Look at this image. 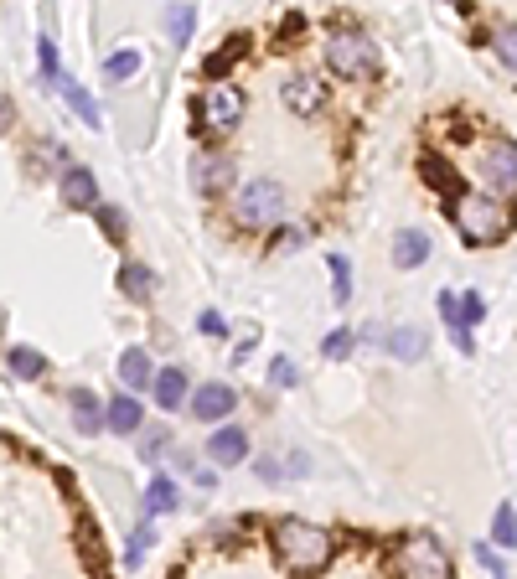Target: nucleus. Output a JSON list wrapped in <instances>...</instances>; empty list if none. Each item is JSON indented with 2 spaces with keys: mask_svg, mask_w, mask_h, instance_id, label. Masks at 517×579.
<instances>
[{
  "mask_svg": "<svg viewBox=\"0 0 517 579\" xmlns=\"http://www.w3.org/2000/svg\"><path fill=\"white\" fill-rule=\"evenodd\" d=\"M275 554L295 574H316L331 559V533L306 523V517H280V523H275Z\"/></svg>",
  "mask_w": 517,
  "mask_h": 579,
  "instance_id": "obj_1",
  "label": "nucleus"
},
{
  "mask_svg": "<svg viewBox=\"0 0 517 579\" xmlns=\"http://www.w3.org/2000/svg\"><path fill=\"white\" fill-rule=\"evenodd\" d=\"M450 218H455V228H461L471 243H497V238L512 233V212L497 197H486V192L450 197Z\"/></svg>",
  "mask_w": 517,
  "mask_h": 579,
  "instance_id": "obj_2",
  "label": "nucleus"
},
{
  "mask_svg": "<svg viewBox=\"0 0 517 579\" xmlns=\"http://www.w3.org/2000/svg\"><path fill=\"white\" fill-rule=\"evenodd\" d=\"M326 63L342 78H373L378 73V47H373L368 32H357V26H337V32L326 37Z\"/></svg>",
  "mask_w": 517,
  "mask_h": 579,
  "instance_id": "obj_3",
  "label": "nucleus"
},
{
  "mask_svg": "<svg viewBox=\"0 0 517 579\" xmlns=\"http://www.w3.org/2000/svg\"><path fill=\"white\" fill-rule=\"evenodd\" d=\"M399 574L404 579H450V554L435 533H414L399 548Z\"/></svg>",
  "mask_w": 517,
  "mask_h": 579,
  "instance_id": "obj_4",
  "label": "nucleus"
},
{
  "mask_svg": "<svg viewBox=\"0 0 517 579\" xmlns=\"http://www.w3.org/2000/svg\"><path fill=\"white\" fill-rule=\"evenodd\" d=\"M285 218V187L280 181H249V187L238 192V223H249V228H275Z\"/></svg>",
  "mask_w": 517,
  "mask_h": 579,
  "instance_id": "obj_5",
  "label": "nucleus"
},
{
  "mask_svg": "<svg viewBox=\"0 0 517 579\" xmlns=\"http://www.w3.org/2000/svg\"><path fill=\"white\" fill-rule=\"evenodd\" d=\"M476 171L492 192H517V145L512 140H481L476 145Z\"/></svg>",
  "mask_w": 517,
  "mask_h": 579,
  "instance_id": "obj_6",
  "label": "nucleus"
},
{
  "mask_svg": "<svg viewBox=\"0 0 517 579\" xmlns=\"http://www.w3.org/2000/svg\"><path fill=\"white\" fill-rule=\"evenodd\" d=\"M243 119V88H233V83H212L207 94H202V130L207 135H223V130H233Z\"/></svg>",
  "mask_w": 517,
  "mask_h": 579,
  "instance_id": "obj_7",
  "label": "nucleus"
},
{
  "mask_svg": "<svg viewBox=\"0 0 517 579\" xmlns=\"http://www.w3.org/2000/svg\"><path fill=\"white\" fill-rule=\"evenodd\" d=\"M192 419H202V424H218V419H228L233 414V404H238V393H233V383H202V388H192Z\"/></svg>",
  "mask_w": 517,
  "mask_h": 579,
  "instance_id": "obj_8",
  "label": "nucleus"
},
{
  "mask_svg": "<svg viewBox=\"0 0 517 579\" xmlns=\"http://www.w3.org/2000/svg\"><path fill=\"white\" fill-rule=\"evenodd\" d=\"M156 362H150V352L145 347H125L119 352V383H125L130 393H140V388H156Z\"/></svg>",
  "mask_w": 517,
  "mask_h": 579,
  "instance_id": "obj_9",
  "label": "nucleus"
},
{
  "mask_svg": "<svg viewBox=\"0 0 517 579\" xmlns=\"http://www.w3.org/2000/svg\"><path fill=\"white\" fill-rule=\"evenodd\" d=\"M192 181H197V192H223L228 181H233V161L228 156H218V150H202V156L192 161Z\"/></svg>",
  "mask_w": 517,
  "mask_h": 579,
  "instance_id": "obj_10",
  "label": "nucleus"
},
{
  "mask_svg": "<svg viewBox=\"0 0 517 579\" xmlns=\"http://www.w3.org/2000/svg\"><path fill=\"white\" fill-rule=\"evenodd\" d=\"M57 187H63V202H68V207H78V212L99 207V181H94V171L68 166L63 176H57Z\"/></svg>",
  "mask_w": 517,
  "mask_h": 579,
  "instance_id": "obj_11",
  "label": "nucleus"
},
{
  "mask_svg": "<svg viewBox=\"0 0 517 579\" xmlns=\"http://www.w3.org/2000/svg\"><path fill=\"white\" fill-rule=\"evenodd\" d=\"M207 455L218 466H238L243 455H249V435L238 430V424H228V430H212V440H207Z\"/></svg>",
  "mask_w": 517,
  "mask_h": 579,
  "instance_id": "obj_12",
  "label": "nucleus"
},
{
  "mask_svg": "<svg viewBox=\"0 0 517 579\" xmlns=\"http://www.w3.org/2000/svg\"><path fill=\"white\" fill-rule=\"evenodd\" d=\"M285 104H290L295 114H316V109L326 104V88H321V78H306V73H300V78H290V83H285Z\"/></svg>",
  "mask_w": 517,
  "mask_h": 579,
  "instance_id": "obj_13",
  "label": "nucleus"
},
{
  "mask_svg": "<svg viewBox=\"0 0 517 579\" xmlns=\"http://www.w3.org/2000/svg\"><path fill=\"white\" fill-rule=\"evenodd\" d=\"M424 254H430V238H424L419 228H399V233H393V264H399V269H419Z\"/></svg>",
  "mask_w": 517,
  "mask_h": 579,
  "instance_id": "obj_14",
  "label": "nucleus"
},
{
  "mask_svg": "<svg viewBox=\"0 0 517 579\" xmlns=\"http://www.w3.org/2000/svg\"><path fill=\"white\" fill-rule=\"evenodd\" d=\"M150 393H156L161 409H181V404L192 399V393H187V373H181V368H161V373H156V388H150Z\"/></svg>",
  "mask_w": 517,
  "mask_h": 579,
  "instance_id": "obj_15",
  "label": "nucleus"
},
{
  "mask_svg": "<svg viewBox=\"0 0 517 579\" xmlns=\"http://www.w3.org/2000/svg\"><path fill=\"white\" fill-rule=\"evenodd\" d=\"M68 404H73V424H78V430H83V435H99L104 404L94 399V393H88V388H73V393H68Z\"/></svg>",
  "mask_w": 517,
  "mask_h": 579,
  "instance_id": "obj_16",
  "label": "nucleus"
},
{
  "mask_svg": "<svg viewBox=\"0 0 517 579\" xmlns=\"http://www.w3.org/2000/svg\"><path fill=\"white\" fill-rule=\"evenodd\" d=\"M104 414H109L104 424H109L114 435H135V430H140V419H145V414H140V404L130 399V393H119V399H109V409H104Z\"/></svg>",
  "mask_w": 517,
  "mask_h": 579,
  "instance_id": "obj_17",
  "label": "nucleus"
},
{
  "mask_svg": "<svg viewBox=\"0 0 517 579\" xmlns=\"http://www.w3.org/2000/svg\"><path fill=\"white\" fill-rule=\"evenodd\" d=\"M424 347H430V342H424L419 326H393V331H388V352L399 357V362H419Z\"/></svg>",
  "mask_w": 517,
  "mask_h": 579,
  "instance_id": "obj_18",
  "label": "nucleus"
},
{
  "mask_svg": "<svg viewBox=\"0 0 517 579\" xmlns=\"http://www.w3.org/2000/svg\"><path fill=\"white\" fill-rule=\"evenodd\" d=\"M119 290H125L130 300H150V295H156V269H145V264H125V269H119Z\"/></svg>",
  "mask_w": 517,
  "mask_h": 579,
  "instance_id": "obj_19",
  "label": "nucleus"
},
{
  "mask_svg": "<svg viewBox=\"0 0 517 579\" xmlns=\"http://www.w3.org/2000/svg\"><path fill=\"white\" fill-rule=\"evenodd\" d=\"M57 88H63V99H68V104H73V109L88 119V125H99V104L88 99V88H83L78 78H68V73H63V78H57Z\"/></svg>",
  "mask_w": 517,
  "mask_h": 579,
  "instance_id": "obj_20",
  "label": "nucleus"
},
{
  "mask_svg": "<svg viewBox=\"0 0 517 579\" xmlns=\"http://www.w3.org/2000/svg\"><path fill=\"white\" fill-rule=\"evenodd\" d=\"M171 507H176V486H171L166 476H156V481H150V492H145V512L161 517V512H171Z\"/></svg>",
  "mask_w": 517,
  "mask_h": 579,
  "instance_id": "obj_21",
  "label": "nucleus"
},
{
  "mask_svg": "<svg viewBox=\"0 0 517 579\" xmlns=\"http://www.w3.org/2000/svg\"><path fill=\"white\" fill-rule=\"evenodd\" d=\"M492 543H497V548H517V512H512L507 502H502L497 517H492Z\"/></svg>",
  "mask_w": 517,
  "mask_h": 579,
  "instance_id": "obj_22",
  "label": "nucleus"
},
{
  "mask_svg": "<svg viewBox=\"0 0 517 579\" xmlns=\"http://www.w3.org/2000/svg\"><path fill=\"white\" fill-rule=\"evenodd\" d=\"M11 373H21V378H42V373H47V357L32 352V347H11Z\"/></svg>",
  "mask_w": 517,
  "mask_h": 579,
  "instance_id": "obj_23",
  "label": "nucleus"
},
{
  "mask_svg": "<svg viewBox=\"0 0 517 579\" xmlns=\"http://www.w3.org/2000/svg\"><path fill=\"white\" fill-rule=\"evenodd\" d=\"M130 73H140V52H135V47L104 57V78H130Z\"/></svg>",
  "mask_w": 517,
  "mask_h": 579,
  "instance_id": "obj_24",
  "label": "nucleus"
},
{
  "mask_svg": "<svg viewBox=\"0 0 517 579\" xmlns=\"http://www.w3.org/2000/svg\"><path fill=\"white\" fill-rule=\"evenodd\" d=\"M492 42H497V57H502V63H507L512 73H517V21H502Z\"/></svg>",
  "mask_w": 517,
  "mask_h": 579,
  "instance_id": "obj_25",
  "label": "nucleus"
},
{
  "mask_svg": "<svg viewBox=\"0 0 517 579\" xmlns=\"http://www.w3.org/2000/svg\"><path fill=\"white\" fill-rule=\"evenodd\" d=\"M352 347H357V337H352L347 326H337V331H331V337L321 342V352H326L331 362H347V357H352Z\"/></svg>",
  "mask_w": 517,
  "mask_h": 579,
  "instance_id": "obj_26",
  "label": "nucleus"
},
{
  "mask_svg": "<svg viewBox=\"0 0 517 579\" xmlns=\"http://www.w3.org/2000/svg\"><path fill=\"white\" fill-rule=\"evenodd\" d=\"M331 285H337V295H331V300H337V306H347V300H352V269H347L342 254H331Z\"/></svg>",
  "mask_w": 517,
  "mask_h": 579,
  "instance_id": "obj_27",
  "label": "nucleus"
},
{
  "mask_svg": "<svg viewBox=\"0 0 517 579\" xmlns=\"http://www.w3.org/2000/svg\"><path fill=\"white\" fill-rule=\"evenodd\" d=\"M166 26H171L176 42H187L192 26H197V11H192V6H171V11H166Z\"/></svg>",
  "mask_w": 517,
  "mask_h": 579,
  "instance_id": "obj_28",
  "label": "nucleus"
},
{
  "mask_svg": "<svg viewBox=\"0 0 517 579\" xmlns=\"http://www.w3.org/2000/svg\"><path fill=\"white\" fill-rule=\"evenodd\" d=\"M150 543H156V528H150V523H145V528H135V538H130V548H125V564H130V569L150 554Z\"/></svg>",
  "mask_w": 517,
  "mask_h": 579,
  "instance_id": "obj_29",
  "label": "nucleus"
},
{
  "mask_svg": "<svg viewBox=\"0 0 517 579\" xmlns=\"http://www.w3.org/2000/svg\"><path fill=\"white\" fill-rule=\"evenodd\" d=\"M269 383H275V388H295V383H300L295 362H290V357H269Z\"/></svg>",
  "mask_w": 517,
  "mask_h": 579,
  "instance_id": "obj_30",
  "label": "nucleus"
},
{
  "mask_svg": "<svg viewBox=\"0 0 517 579\" xmlns=\"http://www.w3.org/2000/svg\"><path fill=\"white\" fill-rule=\"evenodd\" d=\"M166 445H171V435L161 430V424H156V430H145V435H140V455H145V461H156V455H161Z\"/></svg>",
  "mask_w": 517,
  "mask_h": 579,
  "instance_id": "obj_31",
  "label": "nucleus"
},
{
  "mask_svg": "<svg viewBox=\"0 0 517 579\" xmlns=\"http://www.w3.org/2000/svg\"><path fill=\"white\" fill-rule=\"evenodd\" d=\"M481 316H486V300H481V295L471 290V295L461 300V331H471V326H476Z\"/></svg>",
  "mask_w": 517,
  "mask_h": 579,
  "instance_id": "obj_32",
  "label": "nucleus"
},
{
  "mask_svg": "<svg viewBox=\"0 0 517 579\" xmlns=\"http://www.w3.org/2000/svg\"><path fill=\"white\" fill-rule=\"evenodd\" d=\"M99 223L109 228V238H114V243L125 238V228H130V223H125V212H119V207H104V212H99Z\"/></svg>",
  "mask_w": 517,
  "mask_h": 579,
  "instance_id": "obj_33",
  "label": "nucleus"
},
{
  "mask_svg": "<svg viewBox=\"0 0 517 579\" xmlns=\"http://www.w3.org/2000/svg\"><path fill=\"white\" fill-rule=\"evenodd\" d=\"M440 316L450 321V331H461V300H455V290L440 295Z\"/></svg>",
  "mask_w": 517,
  "mask_h": 579,
  "instance_id": "obj_34",
  "label": "nucleus"
},
{
  "mask_svg": "<svg viewBox=\"0 0 517 579\" xmlns=\"http://www.w3.org/2000/svg\"><path fill=\"white\" fill-rule=\"evenodd\" d=\"M476 564H481V569H492V574H502V559H497V548H492V543H476Z\"/></svg>",
  "mask_w": 517,
  "mask_h": 579,
  "instance_id": "obj_35",
  "label": "nucleus"
},
{
  "mask_svg": "<svg viewBox=\"0 0 517 579\" xmlns=\"http://www.w3.org/2000/svg\"><path fill=\"white\" fill-rule=\"evenodd\" d=\"M254 471H259V481H285V466H280V461H269V455H264Z\"/></svg>",
  "mask_w": 517,
  "mask_h": 579,
  "instance_id": "obj_36",
  "label": "nucleus"
},
{
  "mask_svg": "<svg viewBox=\"0 0 517 579\" xmlns=\"http://www.w3.org/2000/svg\"><path fill=\"white\" fill-rule=\"evenodd\" d=\"M202 331H207V337H228V326H223L218 311H202Z\"/></svg>",
  "mask_w": 517,
  "mask_h": 579,
  "instance_id": "obj_37",
  "label": "nucleus"
},
{
  "mask_svg": "<svg viewBox=\"0 0 517 579\" xmlns=\"http://www.w3.org/2000/svg\"><path fill=\"white\" fill-rule=\"evenodd\" d=\"M37 47H42V68H47V73H57V57H52V42H47V37H42V42H37Z\"/></svg>",
  "mask_w": 517,
  "mask_h": 579,
  "instance_id": "obj_38",
  "label": "nucleus"
},
{
  "mask_svg": "<svg viewBox=\"0 0 517 579\" xmlns=\"http://www.w3.org/2000/svg\"><path fill=\"white\" fill-rule=\"evenodd\" d=\"M0 130H11V104L0 99Z\"/></svg>",
  "mask_w": 517,
  "mask_h": 579,
  "instance_id": "obj_39",
  "label": "nucleus"
},
{
  "mask_svg": "<svg viewBox=\"0 0 517 579\" xmlns=\"http://www.w3.org/2000/svg\"><path fill=\"white\" fill-rule=\"evenodd\" d=\"M0 337H6V316H0Z\"/></svg>",
  "mask_w": 517,
  "mask_h": 579,
  "instance_id": "obj_40",
  "label": "nucleus"
}]
</instances>
